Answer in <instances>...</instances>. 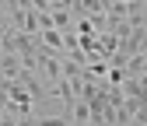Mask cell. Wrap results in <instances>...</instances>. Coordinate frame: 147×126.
<instances>
[{"label":"cell","instance_id":"8fae6325","mask_svg":"<svg viewBox=\"0 0 147 126\" xmlns=\"http://www.w3.org/2000/svg\"><path fill=\"white\" fill-rule=\"evenodd\" d=\"M0 4H4V0H0Z\"/></svg>","mask_w":147,"mask_h":126},{"label":"cell","instance_id":"6da1fadb","mask_svg":"<svg viewBox=\"0 0 147 126\" xmlns=\"http://www.w3.org/2000/svg\"><path fill=\"white\" fill-rule=\"evenodd\" d=\"M39 67H42V74L56 84L60 77H63V60H53V56H39Z\"/></svg>","mask_w":147,"mask_h":126},{"label":"cell","instance_id":"52a82bcc","mask_svg":"<svg viewBox=\"0 0 147 126\" xmlns=\"http://www.w3.org/2000/svg\"><path fill=\"white\" fill-rule=\"evenodd\" d=\"M4 7H18V11H32V0H4Z\"/></svg>","mask_w":147,"mask_h":126},{"label":"cell","instance_id":"ba28073f","mask_svg":"<svg viewBox=\"0 0 147 126\" xmlns=\"http://www.w3.org/2000/svg\"><path fill=\"white\" fill-rule=\"evenodd\" d=\"M109 74V63H91V77H105Z\"/></svg>","mask_w":147,"mask_h":126},{"label":"cell","instance_id":"30bf717a","mask_svg":"<svg viewBox=\"0 0 147 126\" xmlns=\"http://www.w3.org/2000/svg\"><path fill=\"white\" fill-rule=\"evenodd\" d=\"M84 126H95V123H84Z\"/></svg>","mask_w":147,"mask_h":126},{"label":"cell","instance_id":"277c9868","mask_svg":"<svg viewBox=\"0 0 147 126\" xmlns=\"http://www.w3.org/2000/svg\"><path fill=\"white\" fill-rule=\"evenodd\" d=\"M53 18V28H60V32H70V11L67 7H56V11H49Z\"/></svg>","mask_w":147,"mask_h":126},{"label":"cell","instance_id":"5b68a950","mask_svg":"<svg viewBox=\"0 0 147 126\" xmlns=\"http://www.w3.org/2000/svg\"><path fill=\"white\" fill-rule=\"evenodd\" d=\"M39 126H70V116H39Z\"/></svg>","mask_w":147,"mask_h":126},{"label":"cell","instance_id":"7a4b0ae2","mask_svg":"<svg viewBox=\"0 0 147 126\" xmlns=\"http://www.w3.org/2000/svg\"><path fill=\"white\" fill-rule=\"evenodd\" d=\"M18 70H21V56L0 53V74H4V77H18Z\"/></svg>","mask_w":147,"mask_h":126},{"label":"cell","instance_id":"3957f363","mask_svg":"<svg viewBox=\"0 0 147 126\" xmlns=\"http://www.w3.org/2000/svg\"><path fill=\"white\" fill-rule=\"evenodd\" d=\"M39 42L46 49H63V32L60 28H46V32H39Z\"/></svg>","mask_w":147,"mask_h":126},{"label":"cell","instance_id":"8992f818","mask_svg":"<svg viewBox=\"0 0 147 126\" xmlns=\"http://www.w3.org/2000/svg\"><path fill=\"white\" fill-rule=\"evenodd\" d=\"M88 21H91L95 32H109V18H105V14H88Z\"/></svg>","mask_w":147,"mask_h":126},{"label":"cell","instance_id":"9c48e42d","mask_svg":"<svg viewBox=\"0 0 147 126\" xmlns=\"http://www.w3.org/2000/svg\"><path fill=\"white\" fill-rule=\"evenodd\" d=\"M0 126H18V119H14V116H7L4 109H0Z\"/></svg>","mask_w":147,"mask_h":126}]
</instances>
